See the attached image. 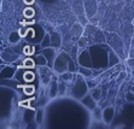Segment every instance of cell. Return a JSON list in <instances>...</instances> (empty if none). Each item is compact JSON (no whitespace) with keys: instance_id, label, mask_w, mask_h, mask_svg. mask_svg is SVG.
<instances>
[{"instance_id":"cell-19","label":"cell","mask_w":134,"mask_h":129,"mask_svg":"<svg viewBox=\"0 0 134 129\" xmlns=\"http://www.w3.org/2000/svg\"><path fill=\"white\" fill-rule=\"evenodd\" d=\"M92 68H86V66H80V69H79V71H80V74H81L82 76H91V73H92Z\"/></svg>"},{"instance_id":"cell-8","label":"cell","mask_w":134,"mask_h":129,"mask_svg":"<svg viewBox=\"0 0 134 129\" xmlns=\"http://www.w3.org/2000/svg\"><path fill=\"white\" fill-rule=\"evenodd\" d=\"M81 101H82V104L85 105V106H87L90 110H93L94 107L97 106V100L93 98V95L92 94H86L83 98L81 99Z\"/></svg>"},{"instance_id":"cell-20","label":"cell","mask_w":134,"mask_h":129,"mask_svg":"<svg viewBox=\"0 0 134 129\" xmlns=\"http://www.w3.org/2000/svg\"><path fill=\"white\" fill-rule=\"evenodd\" d=\"M72 74L74 73H71V71H65V73L60 74V77H62L63 81L68 82V81H70V80H72Z\"/></svg>"},{"instance_id":"cell-11","label":"cell","mask_w":134,"mask_h":129,"mask_svg":"<svg viewBox=\"0 0 134 129\" xmlns=\"http://www.w3.org/2000/svg\"><path fill=\"white\" fill-rule=\"evenodd\" d=\"M15 75H16V70L12 66L6 65L5 68L1 69V77L3 79H12Z\"/></svg>"},{"instance_id":"cell-27","label":"cell","mask_w":134,"mask_h":129,"mask_svg":"<svg viewBox=\"0 0 134 129\" xmlns=\"http://www.w3.org/2000/svg\"><path fill=\"white\" fill-rule=\"evenodd\" d=\"M87 85H88V88H94V87H97L98 82L96 81V80H88L87 81Z\"/></svg>"},{"instance_id":"cell-10","label":"cell","mask_w":134,"mask_h":129,"mask_svg":"<svg viewBox=\"0 0 134 129\" xmlns=\"http://www.w3.org/2000/svg\"><path fill=\"white\" fill-rule=\"evenodd\" d=\"M58 82L51 81L50 87H48V98H56L59 94V87H58Z\"/></svg>"},{"instance_id":"cell-16","label":"cell","mask_w":134,"mask_h":129,"mask_svg":"<svg viewBox=\"0 0 134 129\" xmlns=\"http://www.w3.org/2000/svg\"><path fill=\"white\" fill-rule=\"evenodd\" d=\"M35 63H36V65L39 66H42V65H48V62H47L46 57L44 56V54H40V56H37L34 58Z\"/></svg>"},{"instance_id":"cell-14","label":"cell","mask_w":134,"mask_h":129,"mask_svg":"<svg viewBox=\"0 0 134 129\" xmlns=\"http://www.w3.org/2000/svg\"><path fill=\"white\" fill-rule=\"evenodd\" d=\"M119 63H120V56L111 48V50L109 51V65L114 66Z\"/></svg>"},{"instance_id":"cell-2","label":"cell","mask_w":134,"mask_h":129,"mask_svg":"<svg viewBox=\"0 0 134 129\" xmlns=\"http://www.w3.org/2000/svg\"><path fill=\"white\" fill-rule=\"evenodd\" d=\"M88 89L90 88H88L87 81H85L81 76H79L71 88V95L74 98H76V99H80V100H81L82 98L88 93Z\"/></svg>"},{"instance_id":"cell-12","label":"cell","mask_w":134,"mask_h":129,"mask_svg":"<svg viewBox=\"0 0 134 129\" xmlns=\"http://www.w3.org/2000/svg\"><path fill=\"white\" fill-rule=\"evenodd\" d=\"M51 36V46L54 48H58L60 46V44H62V39H60L59 34L57 32H52L50 34Z\"/></svg>"},{"instance_id":"cell-21","label":"cell","mask_w":134,"mask_h":129,"mask_svg":"<svg viewBox=\"0 0 134 129\" xmlns=\"http://www.w3.org/2000/svg\"><path fill=\"white\" fill-rule=\"evenodd\" d=\"M87 46V38L86 36H81V38L77 40V47L79 48H83Z\"/></svg>"},{"instance_id":"cell-15","label":"cell","mask_w":134,"mask_h":129,"mask_svg":"<svg viewBox=\"0 0 134 129\" xmlns=\"http://www.w3.org/2000/svg\"><path fill=\"white\" fill-rule=\"evenodd\" d=\"M21 39H22V35L19 34V32H13L10 34L9 36V42L10 44H18L19 41H21Z\"/></svg>"},{"instance_id":"cell-17","label":"cell","mask_w":134,"mask_h":129,"mask_svg":"<svg viewBox=\"0 0 134 129\" xmlns=\"http://www.w3.org/2000/svg\"><path fill=\"white\" fill-rule=\"evenodd\" d=\"M35 117V111L33 110H27L24 112V121L25 122H30V121L34 120Z\"/></svg>"},{"instance_id":"cell-33","label":"cell","mask_w":134,"mask_h":129,"mask_svg":"<svg viewBox=\"0 0 134 129\" xmlns=\"http://www.w3.org/2000/svg\"><path fill=\"white\" fill-rule=\"evenodd\" d=\"M132 76H133V77H134V70H133V73H132Z\"/></svg>"},{"instance_id":"cell-7","label":"cell","mask_w":134,"mask_h":129,"mask_svg":"<svg viewBox=\"0 0 134 129\" xmlns=\"http://www.w3.org/2000/svg\"><path fill=\"white\" fill-rule=\"evenodd\" d=\"M83 5L88 17L94 16V13L97 11V0H83Z\"/></svg>"},{"instance_id":"cell-13","label":"cell","mask_w":134,"mask_h":129,"mask_svg":"<svg viewBox=\"0 0 134 129\" xmlns=\"http://www.w3.org/2000/svg\"><path fill=\"white\" fill-rule=\"evenodd\" d=\"M82 33H83V28H82L81 25L79 24V23H75L74 25H72L71 28V34H72V38L74 39H80L82 36Z\"/></svg>"},{"instance_id":"cell-18","label":"cell","mask_w":134,"mask_h":129,"mask_svg":"<svg viewBox=\"0 0 134 129\" xmlns=\"http://www.w3.org/2000/svg\"><path fill=\"white\" fill-rule=\"evenodd\" d=\"M34 15H35V11H34V9H31V7H27V9L23 11V16L28 19H31L34 17Z\"/></svg>"},{"instance_id":"cell-34","label":"cell","mask_w":134,"mask_h":129,"mask_svg":"<svg viewBox=\"0 0 134 129\" xmlns=\"http://www.w3.org/2000/svg\"><path fill=\"white\" fill-rule=\"evenodd\" d=\"M133 24H134V19H133Z\"/></svg>"},{"instance_id":"cell-9","label":"cell","mask_w":134,"mask_h":129,"mask_svg":"<svg viewBox=\"0 0 134 129\" xmlns=\"http://www.w3.org/2000/svg\"><path fill=\"white\" fill-rule=\"evenodd\" d=\"M114 115H115V109L111 106H108L103 111V121L106 123L111 122L112 118H114Z\"/></svg>"},{"instance_id":"cell-30","label":"cell","mask_w":134,"mask_h":129,"mask_svg":"<svg viewBox=\"0 0 134 129\" xmlns=\"http://www.w3.org/2000/svg\"><path fill=\"white\" fill-rule=\"evenodd\" d=\"M127 65L129 66V68H134V58H129V59H127Z\"/></svg>"},{"instance_id":"cell-26","label":"cell","mask_w":134,"mask_h":129,"mask_svg":"<svg viewBox=\"0 0 134 129\" xmlns=\"http://www.w3.org/2000/svg\"><path fill=\"white\" fill-rule=\"evenodd\" d=\"M35 120H36L37 123L42 122V110H37L36 113H35Z\"/></svg>"},{"instance_id":"cell-23","label":"cell","mask_w":134,"mask_h":129,"mask_svg":"<svg viewBox=\"0 0 134 129\" xmlns=\"http://www.w3.org/2000/svg\"><path fill=\"white\" fill-rule=\"evenodd\" d=\"M35 64H36L35 60L30 59V58H28V59H25L24 62H23V66H24V68H34Z\"/></svg>"},{"instance_id":"cell-24","label":"cell","mask_w":134,"mask_h":129,"mask_svg":"<svg viewBox=\"0 0 134 129\" xmlns=\"http://www.w3.org/2000/svg\"><path fill=\"white\" fill-rule=\"evenodd\" d=\"M93 115L97 120H102V118H103V113H102V111H100V109L98 106H96L93 109Z\"/></svg>"},{"instance_id":"cell-28","label":"cell","mask_w":134,"mask_h":129,"mask_svg":"<svg viewBox=\"0 0 134 129\" xmlns=\"http://www.w3.org/2000/svg\"><path fill=\"white\" fill-rule=\"evenodd\" d=\"M126 76H127L126 71H121V73H120V75L117 76V82H122L123 80L126 79Z\"/></svg>"},{"instance_id":"cell-4","label":"cell","mask_w":134,"mask_h":129,"mask_svg":"<svg viewBox=\"0 0 134 129\" xmlns=\"http://www.w3.org/2000/svg\"><path fill=\"white\" fill-rule=\"evenodd\" d=\"M77 62L81 66H86V68H93V60H92V56H91V51L83 50L77 57Z\"/></svg>"},{"instance_id":"cell-5","label":"cell","mask_w":134,"mask_h":129,"mask_svg":"<svg viewBox=\"0 0 134 129\" xmlns=\"http://www.w3.org/2000/svg\"><path fill=\"white\" fill-rule=\"evenodd\" d=\"M42 54L46 57L47 62H48V66L53 69V64L56 60V48L52 47V46H48V47L42 50Z\"/></svg>"},{"instance_id":"cell-25","label":"cell","mask_w":134,"mask_h":129,"mask_svg":"<svg viewBox=\"0 0 134 129\" xmlns=\"http://www.w3.org/2000/svg\"><path fill=\"white\" fill-rule=\"evenodd\" d=\"M91 94L93 95V98L96 99V100H99V98H100V89L97 88V87H94V88H92Z\"/></svg>"},{"instance_id":"cell-22","label":"cell","mask_w":134,"mask_h":129,"mask_svg":"<svg viewBox=\"0 0 134 129\" xmlns=\"http://www.w3.org/2000/svg\"><path fill=\"white\" fill-rule=\"evenodd\" d=\"M41 45L44 46V48H46V47H48V46H51V36H50L48 34L45 35L44 40L41 41Z\"/></svg>"},{"instance_id":"cell-6","label":"cell","mask_w":134,"mask_h":129,"mask_svg":"<svg viewBox=\"0 0 134 129\" xmlns=\"http://www.w3.org/2000/svg\"><path fill=\"white\" fill-rule=\"evenodd\" d=\"M51 69L48 65H42L39 66V73L41 75V81L44 85H48L51 82Z\"/></svg>"},{"instance_id":"cell-1","label":"cell","mask_w":134,"mask_h":129,"mask_svg":"<svg viewBox=\"0 0 134 129\" xmlns=\"http://www.w3.org/2000/svg\"><path fill=\"white\" fill-rule=\"evenodd\" d=\"M72 62V58L69 56L66 52H62L56 57L54 64H53V69L56 70L58 74H63L65 71H69V66Z\"/></svg>"},{"instance_id":"cell-32","label":"cell","mask_w":134,"mask_h":129,"mask_svg":"<svg viewBox=\"0 0 134 129\" xmlns=\"http://www.w3.org/2000/svg\"><path fill=\"white\" fill-rule=\"evenodd\" d=\"M41 3H45V4H51V3H53L54 0H40Z\"/></svg>"},{"instance_id":"cell-3","label":"cell","mask_w":134,"mask_h":129,"mask_svg":"<svg viewBox=\"0 0 134 129\" xmlns=\"http://www.w3.org/2000/svg\"><path fill=\"white\" fill-rule=\"evenodd\" d=\"M106 42L109 45L112 50L115 51L119 56L122 57L123 54V45H122V40L119 35H116L115 33H110V34H106Z\"/></svg>"},{"instance_id":"cell-31","label":"cell","mask_w":134,"mask_h":129,"mask_svg":"<svg viewBox=\"0 0 134 129\" xmlns=\"http://www.w3.org/2000/svg\"><path fill=\"white\" fill-rule=\"evenodd\" d=\"M126 99H127L128 101H134V95L132 94V93H128V94L126 95Z\"/></svg>"},{"instance_id":"cell-29","label":"cell","mask_w":134,"mask_h":129,"mask_svg":"<svg viewBox=\"0 0 134 129\" xmlns=\"http://www.w3.org/2000/svg\"><path fill=\"white\" fill-rule=\"evenodd\" d=\"M65 83H66L65 81H63V82H60L59 85H58V87H59V93H60V94H62V93L64 94V91H65Z\"/></svg>"}]
</instances>
